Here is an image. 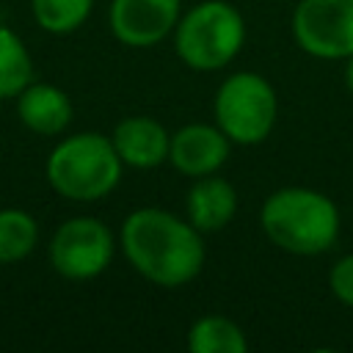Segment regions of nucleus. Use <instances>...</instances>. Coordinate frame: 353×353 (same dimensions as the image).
<instances>
[{
  "label": "nucleus",
  "mask_w": 353,
  "mask_h": 353,
  "mask_svg": "<svg viewBox=\"0 0 353 353\" xmlns=\"http://www.w3.org/2000/svg\"><path fill=\"white\" fill-rule=\"evenodd\" d=\"M188 350L190 353H245L248 336L245 331L223 314H204L188 328Z\"/></svg>",
  "instance_id": "ddd939ff"
},
{
  "label": "nucleus",
  "mask_w": 353,
  "mask_h": 353,
  "mask_svg": "<svg viewBox=\"0 0 353 353\" xmlns=\"http://www.w3.org/2000/svg\"><path fill=\"white\" fill-rule=\"evenodd\" d=\"M39 243V223L19 207L0 210V265H14L30 256Z\"/></svg>",
  "instance_id": "2eb2a0df"
},
{
  "label": "nucleus",
  "mask_w": 353,
  "mask_h": 353,
  "mask_svg": "<svg viewBox=\"0 0 353 353\" xmlns=\"http://www.w3.org/2000/svg\"><path fill=\"white\" fill-rule=\"evenodd\" d=\"M33 83V58L25 41L0 25V99H17Z\"/></svg>",
  "instance_id": "4468645a"
},
{
  "label": "nucleus",
  "mask_w": 353,
  "mask_h": 353,
  "mask_svg": "<svg viewBox=\"0 0 353 353\" xmlns=\"http://www.w3.org/2000/svg\"><path fill=\"white\" fill-rule=\"evenodd\" d=\"M116 254V237L108 223L91 215L66 218L50 237L47 256L58 276L88 281L108 270Z\"/></svg>",
  "instance_id": "423d86ee"
},
{
  "label": "nucleus",
  "mask_w": 353,
  "mask_h": 353,
  "mask_svg": "<svg viewBox=\"0 0 353 353\" xmlns=\"http://www.w3.org/2000/svg\"><path fill=\"white\" fill-rule=\"evenodd\" d=\"M17 116L30 132L52 138V135H61L72 124L74 110H72V99L66 97V91H61L52 83L33 80L17 97Z\"/></svg>",
  "instance_id": "f8f14e48"
},
{
  "label": "nucleus",
  "mask_w": 353,
  "mask_h": 353,
  "mask_svg": "<svg viewBox=\"0 0 353 353\" xmlns=\"http://www.w3.org/2000/svg\"><path fill=\"white\" fill-rule=\"evenodd\" d=\"M124 163L102 132H74L55 143L44 163L50 188L69 201H99L121 182Z\"/></svg>",
  "instance_id": "7ed1b4c3"
},
{
  "label": "nucleus",
  "mask_w": 353,
  "mask_h": 353,
  "mask_svg": "<svg viewBox=\"0 0 353 353\" xmlns=\"http://www.w3.org/2000/svg\"><path fill=\"white\" fill-rule=\"evenodd\" d=\"M237 212V190L229 179L218 174H207L193 179L185 196V218L201 232H221L232 223Z\"/></svg>",
  "instance_id": "9b49d317"
},
{
  "label": "nucleus",
  "mask_w": 353,
  "mask_h": 353,
  "mask_svg": "<svg viewBox=\"0 0 353 353\" xmlns=\"http://www.w3.org/2000/svg\"><path fill=\"white\" fill-rule=\"evenodd\" d=\"M232 141L221 132V127L204 124V121H190L182 124L176 132H171V146H168V163L190 179L218 174L221 165L229 160Z\"/></svg>",
  "instance_id": "1a4fd4ad"
},
{
  "label": "nucleus",
  "mask_w": 353,
  "mask_h": 353,
  "mask_svg": "<svg viewBox=\"0 0 353 353\" xmlns=\"http://www.w3.org/2000/svg\"><path fill=\"white\" fill-rule=\"evenodd\" d=\"M91 8L94 0H30L36 25L55 36L74 33L88 19Z\"/></svg>",
  "instance_id": "dca6fc26"
},
{
  "label": "nucleus",
  "mask_w": 353,
  "mask_h": 353,
  "mask_svg": "<svg viewBox=\"0 0 353 353\" xmlns=\"http://www.w3.org/2000/svg\"><path fill=\"white\" fill-rule=\"evenodd\" d=\"M212 116L232 143L256 146L273 132L279 116L276 88L256 72H234L215 91Z\"/></svg>",
  "instance_id": "39448f33"
},
{
  "label": "nucleus",
  "mask_w": 353,
  "mask_h": 353,
  "mask_svg": "<svg viewBox=\"0 0 353 353\" xmlns=\"http://www.w3.org/2000/svg\"><path fill=\"white\" fill-rule=\"evenodd\" d=\"M176 58L193 72L229 66L245 44V19L229 0H201L185 11L174 28Z\"/></svg>",
  "instance_id": "20e7f679"
},
{
  "label": "nucleus",
  "mask_w": 353,
  "mask_h": 353,
  "mask_svg": "<svg viewBox=\"0 0 353 353\" xmlns=\"http://www.w3.org/2000/svg\"><path fill=\"white\" fill-rule=\"evenodd\" d=\"M110 141L124 165L146 171L168 160L171 132L152 116H127L113 127Z\"/></svg>",
  "instance_id": "9d476101"
},
{
  "label": "nucleus",
  "mask_w": 353,
  "mask_h": 353,
  "mask_svg": "<svg viewBox=\"0 0 353 353\" xmlns=\"http://www.w3.org/2000/svg\"><path fill=\"white\" fill-rule=\"evenodd\" d=\"M119 245L138 276L165 290L190 284L207 256L201 232L163 207L132 210L121 223Z\"/></svg>",
  "instance_id": "f257e3e1"
},
{
  "label": "nucleus",
  "mask_w": 353,
  "mask_h": 353,
  "mask_svg": "<svg viewBox=\"0 0 353 353\" xmlns=\"http://www.w3.org/2000/svg\"><path fill=\"white\" fill-rule=\"evenodd\" d=\"M295 44L320 61L353 55V0H298L292 11Z\"/></svg>",
  "instance_id": "0eeeda50"
},
{
  "label": "nucleus",
  "mask_w": 353,
  "mask_h": 353,
  "mask_svg": "<svg viewBox=\"0 0 353 353\" xmlns=\"http://www.w3.org/2000/svg\"><path fill=\"white\" fill-rule=\"evenodd\" d=\"M345 88H347L350 97H353V55L345 58Z\"/></svg>",
  "instance_id": "a211bd4d"
},
{
  "label": "nucleus",
  "mask_w": 353,
  "mask_h": 353,
  "mask_svg": "<svg viewBox=\"0 0 353 353\" xmlns=\"http://www.w3.org/2000/svg\"><path fill=\"white\" fill-rule=\"evenodd\" d=\"M182 17V0H110L108 25L124 47L146 50L168 39Z\"/></svg>",
  "instance_id": "6e6552de"
},
{
  "label": "nucleus",
  "mask_w": 353,
  "mask_h": 353,
  "mask_svg": "<svg viewBox=\"0 0 353 353\" xmlns=\"http://www.w3.org/2000/svg\"><path fill=\"white\" fill-rule=\"evenodd\" d=\"M259 226L276 248L295 256H320L336 245L342 218L331 196L290 185L262 201Z\"/></svg>",
  "instance_id": "f03ea898"
},
{
  "label": "nucleus",
  "mask_w": 353,
  "mask_h": 353,
  "mask_svg": "<svg viewBox=\"0 0 353 353\" xmlns=\"http://www.w3.org/2000/svg\"><path fill=\"white\" fill-rule=\"evenodd\" d=\"M328 287L334 298L353 309V254L339 256L328 270Z\"/></svg>",
  "instance_id": "f3484780"
}]
</instances>
